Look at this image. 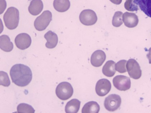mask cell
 Masks as SVG:
<instances>
[{"label": "cell", "mask_w": 151, "mask_h": 113, "mask_svg": "<svg viewBox=\"0 0 151 113\" xmlns=\"http://www.w3.org/2000/svg\"><path fill=\"white\" fill-rule=\"evenodd\" d=\"M10 74L12 82L19 87L27 86L32 80V73L30 68L21 64L14 65L11 68Z\"/></svg>", "instance_id": "6da1fadb"}, {"label": "cell", "mask_w": 151, "mask_h": 113, "mask_svg": "<svg viewBox=\"0 0 151 113\" xmlns=\"http://www.w3.org/2000/svg\"><path fill=\"white\" fill-rule=\"evenodd\" d=\"M3 19L5 24L8 29L10 30L16 29L19 23V10L14 7L9 8L4 15Z\"/></svg>", "instance_id": "7a4b0ae2"}, {"label": "cell", "mask_w": 151, "mask_h": 113, "mask_svg": "<svg viewBox=\"0 0 151 113\" xmlns=\"http://www.w3.org/2000/svg\"><path fill=\"white\" fill-rule=\"evenodd\" d=\"M55 93L59 99L63 101L67 100L73 96V89L69 83L62 82L57 86Z\"/></svg>", "instance_id": "3957f363"}, {"label": "cell", "mask_w": 151, "mask_h": 113, "mask_svg": "<svg viewBox=\"0 0 151 113\" xmlns=\"http://www.w3.org/2000/svg\"><path fill=\"white\" fill-rule=\"evenodd\" d=\"M52 18V14L50 11H44L34 21L35 29L39 31L45 30L51 21Z\"/></svg>", "instance_id": "277c9868"}, {"label": "cell", "mask_w": 151, "mask_h": 113, "mask_svg": "<svg viewBox=\"0 0 151 113\" xmlns=\"http://www.w3.org/2000/svg\"><path fill=\"white\" fill-rule=\"evenodd\" d=\"M121 102V97L119 95L111 94L109 95L105 99L104 106L108 111L114 112L119 109Z\"/></svg>", "instance_id": "5b68a950"}, {"label": "cell", "mask_w": 151, "mask_h": 113, "mask_svg": "<svg viewBox=\"0 0 151 113\" xmlns=\"http://www.w3.org/2000/svg\"><path fill=\"white\" fill-rule=\"evenodd\" d=\"M79 19L83 25L90 26L96 23L98 18L94 11L91 9H85L80 14Z\"/></svg>", "instance_id": "8992f818"}, {"label": "cell", "mask_w": 151, "mask_h": 113, "mask_svg": "<svg viewBox=\"0 0 151 113\" xmlns=\"http://www.w3.org/2000/svg\"><path fill=\"white\" fill-rule=\"evenodd\" d=\"M126 68L130 77L138 80L142 76V71L139 64L133 59H130L126 64Z\"/></svg>", "instance_id": "52a82bcc"}, {"label": "cell", "mask_w": 151, "mask_h": 113, "mask_svg": "<svg viewBox=\"0 0 151 113\" xmlns=\"http://www.w3.org/2000/svg\"><path fill=\"white\" fill-rule=\"evenodd\" d=\"M114 86L121 91H126L130 89L131 82L130 78L124 75H118L113 79Z\"/></svg>", "instance_id": "ba28073f"}, {"label": "cell", "mask_w": 151, "mask_h": 113, "mask_svg": "<svg viewBox=\"0 0 151 113\" xmlns=\"http://www.w3.org/2000/svg\"><path fill=\"white\" fill-rule=\"evenodd\" d=\"M16 47L21 50L29 48L32 43V39L28 34L22 33L18 34L15 39Z\"/></svg>", "instance_id": "9c48e42d"}, {"label": "cell", "mask_w": 151, "mask_h": 113, "mask_svg": "<svg viewBox=\"0 0 151 113\" xmlns=\"http://www.w3.org/2000/svg\"><path fill=\"white\" fill-rule=\"evenodd\" d=\"M111 84L109 80L105 78L100 80L96 85V94L101 97L106 96L111 91Z\"/></svg>", "instance_id": "30bf717a"}, {"label": "cell", "mask_w": 151, "mask_h": 113, "mask_svg": "<svg viewBox=\"0 0 151 113\" xmlns=\"http://www.w3.org/2000/svg\"><path fill=\"white\" fill-rule=\"evenodd\" d=\"M123 21L124 25L129 28L135 27L139 22L138 16L133 13L126 12L123 15Z\"/></svg>", "instance_id": "8fae6325"}, {"label": "cell", "mask_w": 151, "mask_h": 113, "mask_svg": "<svg viewBox=\"0 0 151 113\" xmlns=\"http://www.w3.org/2000/svg\"><path fill=\"white\" fill-rule=\"evenodd\" d=\"M106 55L103 50H96L93 53L91 57V63L93 66L99 67L101 66L106 60Z\"/></svg>", "instance_id": "7c38bea8"}, {"label": "cell", "mask_w": 151, "mask_h": 113, "mask_svg": "<svg viewBox=\"0 0 151 113\" xmlns=\"http://www.w3.org/2000/svg\"><path fill=\"white\" fill-rule=\"evenodd\" d=\"M43 4L41 0H32L29 6L28 10L33 16H37L40 14L43 9Z\"/></svg>", "instance_id": "4fadbf2b"}, {"label": "cell", "mask_w": 151, "mask_h": 113, "mask_svg": "<svg viewBox=\"0 0 151 113\" xmlns=\"http://www.w3.org/2000/svg\"><path fill=\"white\" fill-rule=\"evenodd\" d=\"M44 38L47 41L45 44L47 48L49 49L55 48L58 44V36L55 32L49 31L44 35Z\"/></svg>", "instance_id": "5bb4252c"}, {"label": "cell", "mask_w": 151, "mask_h": 113, "mask_svg": "<svg viewBox=\"0 0 151 113\" xmlns=\"http://www.w3.org/2000/svg\"><path fill=\"white\" fill-rule=\"evenodd\" d=\"M134 2L146 15L151 18V0H134Z\"/></svg>", "instance_id": "9a60e30c"}, {"label": "cell", "mask_w": 151, "mask_h": 113, "mask_svg": "<svg viewBox=\"0 0 151 113\" xmlns=\"http://www.w3.org/2000/svg\"><path fill=\"white\" fill-rule=\"evenodd\" d=\"M0 48L6 52H10L13 50L14 45L8 36L3 35L0 37Z\"/></svg>", "instance_id": "2e32d148"}, {"label": "cell", "mask_w": 151, "mask_h": 113, "mask_svg": "<svg viewBox=\"0 0 151 113\" xmlns=\"http://www.w3.org/2000/svg\"><path fill=\"white\" fill-rule=\"evenodd\" d=\"M69 0H54V9L59 12H64L68 11L70 6Z\"/></svg>", "instance_id": "e0dca14e"}, {"label": "cell", "mask_w": 151, "mask_h": 113, "mask_svg": "<svg viewBox=\"0 0 151 113\" xmlns=\"http://www.w3.org/2000/svg\"><path fill=\"white\" fill-rule=\"evenodd\" d=\"M81 102L76 99H72L67 102L65 111L67 113H77L79 110Z\"/></svg>", "instance_id": "ac0fdd59"}, {"label": "cell", "mask_w": 151, "mask_h": 113, "mask_svg": "<svg viewBox=\"0 0 151 113\" xmlns=\"http://www.w3.org/2000/svg\"><path fill=\"white\" fill-rule=\"evenodd\" d=\"M115 62L110 60L105 64L102 69V72L105 76L111 77L114 76L116 72L114 68Z\"/></svg>", "instance_id": "d6986e66"}, {"label": "cell", "mask_w": 151, "mask_h": 113, "mask_svg": "<svg viewBox=\"0 0 151 113\" xmlns=\"http://www.w3.org/2000/svg\"><path fill=\"white\" fill-rule=\"evenodd\" d=\"M100 106L95 101H90L86 103L82 109V113H98L100 111Z\"/></svg>", "instance_id": "ffe728a7"}, {"label": "cell", "mask_w": 151, "mask_h": 113, "mask_svg": "<svg viewBox=\"0 0 151 113\" xmlns=\"http://www.w3.org/2000/svg\"><path fill=\"white\" fill-rule=\"evenodd\" d=\"M123 13L118 11L115 13L113 18L112 25L114 27H119L122 25L123 23Z\"/></svg>", "instance_id": "44dd1931"}, {"label": "cell", "mask_w": 151, "mask_h": 113, "mask_svg": "<svg viewBox=\"0 0 151 113\" xmlns=\"http://www.w3.org/2000/svg\"><path fill=\"white\" fill-rule=\"evenodd\" d=\"M17 111L19 113H34L35 111L32 106L24 103H22L18 106Z\"/></svg>", "instance_id": "7402d4cb"}, {"label": "cell", "mask_w": 151, "mask_h": 113, "mask_svg": "<svg viewBox=\"0 0 151 113\" xmlns=\"http://www.w3.org/2000/svg\"><path fill=\"white\" fill-rule=\"evenodd\" d=\"M11 84V82L7 73L1 71L0 72V85L4 87H9Z\"/></svg>", "instance_id": "603a6c76"}, {"label": "cell", "mask_w": 151, "mask_h": 113, "mask_svg": "<svg viewBox=\"0 0 151 113\" xmlns=\"http://www.w3.org/2000/svg\"><path fill=\"white\" fill-rule=\"evenodd\" d=\"M127 62V60H120L115 65V69L116 71L120 73H123L126 72H127L126 65Z\"/></svg>", "instance_id": "cb8c5ba5"}, {"label": "cell", "mask_w": 151, "mask_h": 113, "mask_svg": "<svg viewBox=\"0 0 151 113\" xmlns=\"http://www.w3.org/2000/svg\"><path fill=\"white\" fill-rule=\"evenodd\" d=\"M6 6V3L5 0H1V14H2Z\"/></svg>", "instance_id": "d4e9b609"}, {"label": "cell", "mask_w": 151, "mask_h": 113, "mask_svg": "<svg viewBox=\"0 0 151 113\" xmlns=\"http://www.w3.org/2000/svg\"><path fill=\"white\" fill-rule=\"evenodd\" d=\"M110 1L112 2L113 4L119 5L122 3V0H109Z\"/></svg>", "instance_id": "484cf974"}, {"label": "cell", "mask_w": 151, "mask_h": 113, "mask_svg": "<svg viewBox=\"0 0 151 113\" xmlns=\"http://www.w3.org/2000/svg\"><path fill=\"white\" fill-rule=\"evenodd\" d=\"M149 53L147 54V56L149 60V63L151 64V47L149 50Z\"/></svg>", "instance_id": "4316f807"}, {"label": "cell", "mask_w": 151, "mask_h": 113, "mask_svg": "<svg viewBox=\"0 0 151 113\" xmlns=\"http://www.w3.org/2000/svg\"><path fill=\"white\" fill-rule=\"evenodd\" d=\"M126 2L128 3H132L134 2V0H126Z\"/></svg>", "instance_id": "83f0119b"}]
</instances>
